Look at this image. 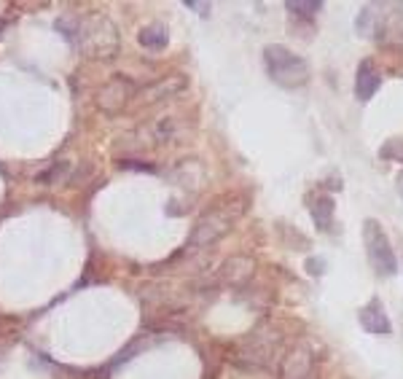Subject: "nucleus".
Returning a JSON list of instances; mask_svg holds the SVG:
<instances>
[{"label":"nucleus","mask_w":403,"mask_h":379,"mask_svg":"<svg viewBox=\"0 0 403 379\" xmlns=\"http://www.w3.org/2000/svg\"><path fill=\"white\" fill-rule=\"evenodd\" d=\"M398 191H401V196H403V172H401V178H398Z\"/></svg>","instance_id":"12"},{"label":"nucleus","mask_w":403,"mask_h":379,"mask_svg":"<svg viewBox=\"0 0 403 379\" xmlns=\"http://www.w3.org/2000/svg\"><path fill=\"white\" fill-rule=\"evenodd\" d=\"M309 355L304 350H294V353L285 358V366L282 371H288V374H282V379H304L309 374Z\"/></svg>","instance_id":"6"},{"label":"nucleus","mask_w":403,"mask_h":379,"mask_svg":"<svg viewBox=\"0 0 403 379\" xmlns=\"http://www.w3.org/2000/svg\"><path fill=\"white\" fill-rule=\"evenodd\" d=\"M0 27H6V22H3V19H0Z\"/></svg>","instance_id":"13"},{"label":"nucleus","mask_w":403,"mask_h":379,"mask_svg":"<svg viewBox=\"0 0 403 379\" xmlns=\"http://www.w3.org/2000/svg\"><path fill=\"white\" fill-rule=\"evenodd\" d=\"M323 267H326V261H323V258H309V261H306L309 274H323Z\"/></svg>","instance_id":"11"},{"label":"nucleus","mask_w":403,"mask_h":379,"mask_svg":"<svg viewBox=\"0 0 403 379\" xmlns=\"http://www.w3.org/2000/svg\"><path fill=\"white\" fill-rule=\"evenodd\" d=\"M363 240H366V253L371 267L377 269V274H385V277H392L398 272V258H395V250H392L387 234L382 229V223L374 218H368L363 223Z\"/></svg>","instance_id":"2"},{"label":"nucleus","mask_w":403,"mask_h":379,"mask_svg":"<svg viewBox=\"0 0 403 379\" xmlns=\"http://www.w3.org/2000/svg\"><path fill=\"white\" fill-rule=\"evenodd\" d=\"M285 9L294 14H306V16H309V14H318L320 9H323V3H320V0H288Z\"/></svg>","instance_id":"9"},{"label":"nucleus","mask_w":403,"mask_h":379,"mask_svg":"<svg viewBox=\"0 0 403 379\" xmlns=\"http://www.w3.org/2000/svg\"><path fill=\"white\" fill-rule=\"evenodd\" d=\"M232 220H234L232 208L213 210L210 215H205V218L196 223L194 234H191V242H194V245H210V242H215L218 237H223V234L232 229Z\"/></svg>","instance_id":"3"},{"label":"nucleus","mask_w":403,"mask_h":379,"mask_svg":"<svg viewBox=\"0 0 403 379\" xmlns=\"http://www.w3.org/2000/svg\"><path fill=\"white\" fill-rule=\"evenodd\" d=\"M358 320H360V326H363L368 333H390L392 331V323H390V318H387V312H385V306H382L379 299H371L366 306H360Z\"/></svg>","instance_id":"4"},{"label":"nucleus","mask_w":403,"mask_h":379,"mask_svg":"<svg viewBox=\"0 0 403 379\" xmlns=\"http://www.w3.org/2000/svg\"><path fill=\"white\" fill-rule=\"evenodd\" d=\"M382 156L392 161H403V140H392L387 146L382 148Z\"/></svg>","instance_id":"10"},{"label":"nucleus","mask_w":403,"mask_h":379,"mask_svg":"<svg viewBox=\"0 0 403 379\" xmlns=\"http://www.w3.org/2000/svg\"><path fill=\"white\" fill-rule=\"evenodd\" d=\"M312 218L318 223V229L328 232L331 223H333V202H331V196H318L312 202Z\"/></svg>","instance_id":"7"},{"label":"nucleus","mask_w":403,"mask_h":379,"mask_svg":"<svg viewBox=\"0 0 403 379\" xmlns=\"http://www.w3.org/2000/svg\"><path fill=\"white\" fill-rule=\"evenodd\" d=\"M264 62H267L272 81L285 89H296L309 81V65L304 62V57H299L296 51L285 49L280 43H272L264 49Z\"/></svg>","instance_id":"1"},{"label":"nucleus","mask_w":403,"mask_h":379,"mask_svg":"<svg viewBox=\"0 0 403 379\" xmlns=\"http://www.w3.org/2000/svg\"><path fill=\"white\" fill-rule=\"evenodd\" d=\"M137 38H140V43H143L146 49H154V51L164 49V46H167V41H170V38H167V30H164L161 25L143 27V30H140V36H137Z\"/></svg>","instance_id":"8"},{"label":"nucleus","mask_w":403,"mask_h":379,"mask_svg":"<svg viewBox=\"0 0 403 379\" xmlns=\"http://www.w3.org/2000/svg\"><path fill=\"white\" fill-rule=\"evenodd\" d=\"M379 84H382V75L374 70V62L363 60L358 65V75H355V97L360 102H368L377 95Z\"/></svg>","instance_id":"5"}]
</instances>
